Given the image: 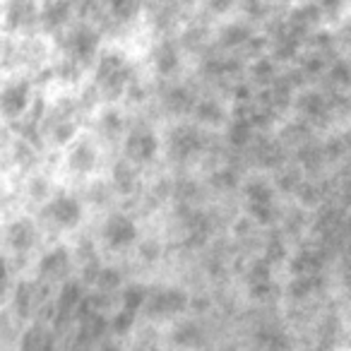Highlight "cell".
Listing matches in <instances>:
<instances>
[{"label": "cell", "instance_id": "6da1fadb", "mask_svg": "<svg viewBox=\"0 0 351 351\" xmlns=\"http://www.w3.org/2000/svg\"><path fill=\"white\" fill-rule=\"evenodd\" d=\"M193 293L188 289L178 287V284H159V287H149V296L142 308V320L152 322L156 327H171L181 317L193 313Z\"/></svg>", "mask_w": 351, "mask_h": 351}, {"label": "cell", "instance_id": "7a4b0ae2", "mask_svg": "<svg viewBox=\"0 0 351 351\" xmlns=\"http://www.w3.org/2000/svg\"><path fill=\"white\" fill-rule=\"evenodd\" d=\"M92 84L97 89V94H101L108 101L121 99L123 94L130 92V87L135 84V70H132V63L128 60V56L113 49L104 51L97 58V63H94Z\"/></svg>", "mask_w": 351, "mask_h": 351}, {"label": "cell", "instance_id": "3957f363", "mask_svg": "<svg viewBox=\"0 0 351 351\" xmlns=\"http://www.w3.org/2000/svg\"><path fill=\"white\" fill-rule=\"evenodd\" d=\"M34 267H36L34 277L51 289H58L60 284H65L68 279L77 277V274H75V269H77L75 250H70V245H65V243H56V245H51V248H46L44 253L36 258Z\"/></svg>", "mask_w": 351, "mask_h": 351}, {"label": "cell", "instance_id": "277c9868", "mask_svg": "<svg viewBox=\"0 0 351 351\" xmlns=\"http://www.w3.org/2000/svg\"><path fill=\"white\" fill-rule=\"evenodd\" d=\"M245 212L258 226H272L279 217L277 210V186L265 178H250L243 183Z\"/></svg>", "mask_w": 351, "mask_h": 351}, {"label": "cell", "instance_id": "5b68a950", "mask_svg": "<svg viewBox=\"0 0 351 351\" xmlns=\"http://www.w3.org/2000/svg\"><path fill=\"white\" fill-rule=\"evenodd\" d=\"M99 46H101V34L97 27L92 22H80L63 34V58L84 68L89 63H97V58L101 56Z\"/></svg>", "mask_w": 351, "mask_h": 351}, {"label": "cell", "instance_id": "8992f818", "mask_svg": "<svg viewBox=\"0 0 351 351\" xmlns=\"http://www.w3.org/2000/svg\"><path fill=\"white\" fill-rule=\"evenodd\" d=\"M34 104V84L29 77H10L3 84V94H0V108H3V118L8 123H22L27 121Z\"/></svg>", "mask_w": 351, "mask_h": 351}, {"label": "cell", "instance_id": "52a82bcc", "mask_svg": "<svg viewBox=\"0 0 351 351\" xmlns=\"http://www.w3.org/2000/svg\"><path fill=\"white\" fill-rule=\"evenodd\" d=\"M101 243L113 253H125L140 243V226L125 212H111L101 224Z\"/></svg>", "mask_w": 351, "mask_h": 351}, {"label": "cell", "instance_id": "ba28073f", "mask_svg": "<svg viewBox=\"0 0 351 351\" xmlns=\"http://www.w3.org/2000/svg\"><path fill=\"white\" fill-rule=\"evenodd\" d=\"M161 152V140L154 128L149 125H135L128 130L123 140V156L135 166H147L156 161Z\"/></svg>", "mask_w": 351, "mask_h": 351}, {"label": "cell", "instance_id": "9c48e42d", "mask_svg": "<svg viewBox=\"0 0 351 351\" xmlns=\"http://www.w3.org/2000/svg\"><path fill=\"white\" fill-rule=\"evenodd\" d=\"M44 215L56 229L70 231L77 229L84 219V205L77 195L70 193H53V197H49V202L44 205Z\"/></svg>", "mask_w": 351, "mask_h": 351}, {"label": "cell", "instance_id": "30bf717a", "mask_svg": "<svg viewBox=\"0 0 351 351\" xmlns=\"http://www.w3.org/2000/svg\"><path fill=\"white\" fill-rule=\"evenodd\" d=\"M5 29L8 34H27L41 29L39 0H5Z\"/></svg>", "mask_w": 351, "mask_h": 351}, {"label": "cell", "instance_id": "8fae6325", "mask_svg": "<svg viewBox=\"0 0 351 351\" xmlns=\"http://www.w3.org/2000/svg\"><path fill=\"white\" fill-rule=\"evenodd\" d=\"M5 243L12 258H27L34 253V248L39 245V226L29 217H17L8 224L5 231Z\"/></svg>", "mask_w": 351, "mask_h": 351}, {"label": "cell", "instance_id": "7c38bea8", "mask_svg": "<svg viewBox=\"0 0 351 351\" xmlns=\"http://www.w3.org/2000/svg\"><path fill=\"white\" fill-rule=\"evenodd\" d=\"M205 135L200 128L195 125H176L171 130L169 140H166V149H169L171 159L176 161H191L205 149Z\"/></svg>", "mask_w": 351, "mask_h": 351}, {"label": "cell", "instance_id": "4fadbf2b", "mask_svg": "<svg viewBox=\"0 0 351 351\" xmlns=\"http://www.w3.org/2000/svg\"><path fill=\"white\" fill-rule=\"evenodd\" d=\"M65 166L70 173L80 176H92L99 169V147L89 137H77L65 152Z\"/></svg>", "mask_w": 351, "mask_h": 351}, {"label": "cell", "instance_id": "5bb4252c", "mask_svg": "<svg viewBox=\"0 0 351 351\" xmlns=\"http://www.w3.org/2000/svg\"><path fill=\"white\" fill-rule=\"evenodd\" d=\"M293 108L303 123H325L330 113L335 111V99L317 92V89H303L293 101Z\"/></svg>", "mask_w": 351, "mask_h": 351}, {"label": "cell", "instance_id": "9a60e30c", "mask_svg": "<svg viewBox=\"0 0 351 351\" xmlns=\"http://www.w3.org/2000/svg\"><path fill=\"white\" fill-rule=\"evenodd\" d=\"M15 351H60V337L51 322H29Z\"/></svg>", "mask_w": 351, "mask_h": 351}, {"label": "cell", "instance_id": "2e32d148", "mask_svg": "<svg viewBox=\"0 0 351 351\" xmlns=\"http://www.w3.org/2000/svg\"><path fill=\"white\" fill-rule=\"evenodd\" d=\"M73 0H46L41 5V32L63 36L73 27Z\"/></svg>", "mask_w": 351, "mask_h": 351}, {"label": "cell", "instance_id": "e0dca14e", "mask_svg": "<svg viewBox=\"0 0 351 351\" xmlns=\"http://www.w3.org/2000/svg\"><path fill=\"white\" fill-rule=\"evenodd\" d=\"M181 49L171 39H161L152 51V68L159 77H173L181 70Z\"/></svg>", "mask_w": 351, "mask_h": 351}, {"label": "cell", "instance_id": "ac0fdd59", "mask_svg": "<svg viewBox=\"0 0 351 351\" xmlns=\"http://www.w3.org/2000/svg\"><path fill=\"white\" fill-rule=\"evenodd\" d=\"M106 3V17L116 27H128L145 12L147 0H104Z\"/></svg>", "mask_w": 351, "mask_h": 351}, {"label": "cell", "instance_id": "d6986e66", "mask_svg": "<svg viewBox=\"0 0 351 351\" xmlns=\"http://www.w3.org/2000/svg\"><path fill=\"white\" fill-rule=\"evenodd\" d=\"M195 121L200 125L207 128H221V125H229L231 121V113L226 111V106L219 101V99H197V106L193 111Z\"/></svg>", "mask_w": 351, "mask_h": 351}, {"label": "cell", "instance_id": "ffe728a7", "mask_svg": "<svg viewBox=\"0 0 351 351\" xmlns=\"http://www.w3.org/2000/svg\"><path fill=\"white\" fill-rule=\"evenodd\" d=\"M164 106H166V111L173 113V116H188V113L195 111L197 97L188 87H183V84H173V87L166 89Z\"/></svg>", "mask_w": 351, "mask_h": 351}, {"label": "cell", "instance_id": "44dd1931", "mask_svg": "<svg viewBox=\"0 0 351 351\" xmlns=\"http://www.w3.org/2000/svg\"><path fill=\"white\" fill-rule=\"evenodd\" d=\"M97 135L101 140H125L128 130H125V118L121 111L116 108H106V111L99 113L97 118Z\"/></svg>", "mask_w": 351, "mask_h": 351}, {"label": "cell", "instance_id": "7402d4cb", "mask_svg": "<svg viewBox=\"0 0 351 351\" xmlns=\"http://www.w3.org/2000/svg\"><path fill=\"white\" fill-rule=\"evenodd\" d=\"M250 41H253V29H250L248 25H243V22H231V25H226L224 29L219 32V44L224 46V49H243V46H248Z\"/></svg>", "mask_w": 351, "mask_h": 351}, {"label": "cell", "instance_id": "603a6c76", "mask_svg": "<svg viewBox=\"0 0 351 351\" xmlns=\"http://www.w3.org/2000/svg\"><path fill=\"white\" fill-rule=\"evenodd\" d=\"M137 183V166L123 159L121 164L113 166V191L116 193H132Z\"/></svg>", "mask_w": 351, "mask_h": 351}, {"label": "cell", "instance_id": "cb8c5ba5", "mask_svg": "<svg viewBox=\"0 0 351 351\" xmlns=\"http://www.w3.org/2000/svg\"><path fill=\"white\" fill-rule=\"evenodd\" d=\"M327 80L332 87L351 89V60L349 58H337L327 68Z\"/></svg>", "mask_w": 351, "mask_h": 351}, {"label": "cell", "instance_id": "d4e9b609", "mask_svg": "<svg viewBox=\"0 0 351 351\" xmlns=\"http://www.w3.org/2000/svg\"><path fill=\"white\" fill-rule=\"evenodd\" d=\"M313 3H315L317 10L322 12V17H332V20H335V17H339L341 12H344L349 0H313Z\"/></svg>", "mask_w": 351, "mask_h": 351}, {"label": "cell", "instance_id": "484cf974", "mask_svg": "<svg viewBox=\"0 0 351 351\" xmlns=\"http://www.w3.org/2000/svg\"><path fill=\"white\" fill-rule=\"evenodd\" d=\"M205 3L210 12H215V15H226V12L234 8L236 0H205Z\"/></svg>", "mask_w": 351, "mask_h": 351}]
</instances>
